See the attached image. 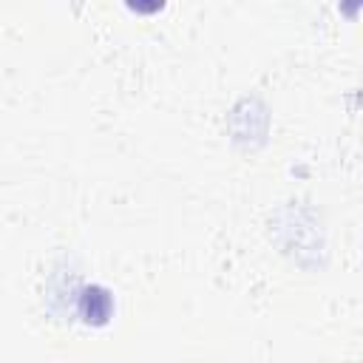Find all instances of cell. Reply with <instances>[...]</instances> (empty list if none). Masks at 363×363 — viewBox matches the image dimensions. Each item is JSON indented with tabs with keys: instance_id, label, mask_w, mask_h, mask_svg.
<instances>
[{
	"instance_id": "6da1fadb",
	"label": "cell",
	"mask_w": 363,
	"mask_h": 363,
	"mask_svg": "<svg viewBox=\"0 0 363 363\" xmlns=\"http://www.w3.org/2000/svg\"><path fill=\"white\" fill-rule=\"evenodd\" d=\"M133 11H139V14H153L156 9H162V3L164 0H125Z\"/></svg>"
}]
</instances>
